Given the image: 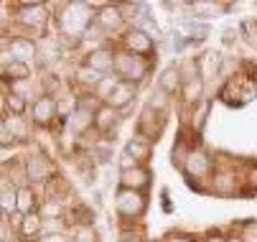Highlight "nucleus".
<instances>
[{"label":"nucleus","instance_id":"nucleus-9","mask_svg":"<svg viewBox=\"0 0 257 242\" xmlns=\"http://www.w3.org/2000/svg\"><path fill=\"white\" fill-rule=\"evenodd\" d=\"M94 21H97V26L104 28V31H115V28L122 26L125 16H122V8H120V6H104V8L97 11Z\"/></svg>","mask_w":257,"mask_h":242},{"label":"nucleus","instance_id":"nucleus-11","mask_svg":"<svg viewBox=\"0 0 257 242\" xmlns=\"http://www.w3.org/2000/svg\"><path fill=\"white\" fill-rule=\"evenodd\" d=\"M125 46H127L130 54L143 56V54H151L153 51V39L145 31H130L127 36H125Z\"/></svg>","mask_w":257,"mask_h":242},{"label":"nucleus","instance_id":"nucleus-12","mask_svg":"<svg viewBox=\"0 0 257 242\" xmlns=\"http://www.w3.org/2000/svg\"><path fill=\"white\" fill-rule=\"evenodd\" d=\"M115 54L109 51V49H97V51H92L89 56H87V66H92V69H97V72L102 74V72H112L115 69Z\"/></svg>","mask_w":257,"mask_h":242},{"label":"nucleus","instance_id":"nucleus-29","mask_svg":"<svg viewBox=\"0 0 257 242\" xmlns=\"http://www.w3.org/2000/svg\"><path fill=\"white\" fill-rule=\"evenodd\" d=\"M138 166H140V163H138L130 153H122V156H120V171H133V168H138Z\"/></svg>","mask_w":257,"mask_h":242},{"label":"nucleus","instance_id":"nucleus-20","mask_svg":"<svg viewBox=\"0 0 257 242\" xmlns=\"http://www.w3.org/2000/svg\"><path fill=\"white\" fill-rule=\"evenodd\" d=\"M3 130H8L13 138H26V133H28V128H26V123L21 120V115H6Z\"/></svg>","mask_w":257,"mask_h":242},{"label":"nucleus","instance_id":"nucleus-30","mask_svg":"<svg viewBox=\"0 0 257 242\" xmlns=\"http://www.w3.org/2000/svg\"><path fill=\"white\" fill-rule=\"evenodd\" d=\"M44 214H46V217H51V214H56V217H59V214H61L59 201H46V204H44Z\"/></svg>","mask_w":257,"mask_h":242},{"label":"nucleus","instance_id":"nucleus-5","mask_svg":"<svg viewBox=\"0 0 257 242\" xmlns=\"http://www.w3.org/2000/svg\"><path fill=\"white\" fill-rule=\"evenodd\" d=\"M18 21L23 26H28V28H44L46 21H49V13L44 11L41 3H26V6H21Z\"/></svg>","mask_w":257,"mask_h":242},{"label":"nucleus","instance_id":"nucleus-36","mask_svg":"<svg viewBox=\"0 0 257 242\" xmlns=\"http://www.w3.org/2000/svg\"><path fill=\"white\" fill-rule=\"evenodd\" d=\"M252 79H254V82H257V69H254V72H252Z\"/></svg>","mask_w":257,"mask_h":242},{"label":"nucleus","instance_id":"nucleus-10","mask_svg":"<svg viewBox=\"0 0 257 242\" xmlns=\"http://www.w3.org/2000/svg\"><path fill=\"white\" fill-rule=\"evenodd\" d=\"M54 115H59V112H56V99H54V97L44 94V97H39V99L33 102V120L39 123V125H49Z\"/></svg>","mask_w":257,"mask_h":242},{"label":"nucleus","instance_id":"nucleus-15","mask_svg":"<svg viewBox=\"0 0 257 242\" xmlns=\"http://www.w3.org/2000/svg\"><path fill=\"white\" fill-rule=\"evenodd\" d=\"M209 166H211V163H209V158H206L201 151H199V153L191 151L189 158H186V166H183V168H186L191 176H206V174H209Z\"/></svg>","mask_w":257,"mask_h":242},{"label":"nucleus","instance_id":"nucleus-34","mask_svg":"<svg viewBox=\"0 0 257 242\" xmlns=\"http://www.w3.org/2000/svg\"><path fill=\"white\" fill-rule=\"evenodd\" d=\"M166 242H189V239H186V237H168Z\"/></svg>","mask_w":257,"mask_h":242},{"label":"nucleus","instance_id":"nucleus-22","mask_svg":"<svg viewBox=\"0 0 257 242\" xmlns=\"http://www.w3.org/2000/svg\"><path fill=\"white\" fill-rule=\"evenodd\" d=\"M3 107L11 110L13 115H23V110H26V97L18 94V92H11V94L3 97Z\"/></svg>","mask_w":257,"mask_h":242},{"label":"nucleus","instance_id":"nucleus-23","mask_svg":"<svg viewBox=\"0 0 257 242\" xmlns=\"http://www.w3.org/2000/svg\"><path fill=\"white\" fill-rule=\"evenodd\" d=\"M77 79H79L82 84H92V87L97 89V87H99V82H102L104 77L97 72V69H92V66H87V64H84V66L79 69V72H77Z\"/></svg>","mask_w":257,"mask_h":242},{"label":"nucleus","instance_id":"nucleus-31","mask_svg":"<svg viewBox=\"0 0 257 242\" xmlns=\"http://www.w3.org/2000/svg\"><path fill=\"white\" fill-rule=\"evenodd\" d=\"M244 242H257V222H254V224H247V229H244Z\"/></svg>","mask_w":257,"mask_h":242},{"label":"nucleus","instance_id":"nucleus-14","mask_svg":"<svg viewBox=\"0 0 257 242\" xmlns=\"http://www.w3.org/2000/svg\"><path fill=\"white\" fill-rule=\"evenodd\" d=\"M125 153H130L138 163L148 161L151 158V141H148V138H143V135H138V138H133V141H127Z\"/></svg>","mask_w":257,"mask_h":242},{"label":"nucleus","instance_id":"nucleus-19","mask_svg":"<svg viewBox=\"0 0 257 242\" xmlns=\"http://www.w3.org/2000/svg\"><path fill=\"white\" fill-rule=\"evenodd\" d=\"M201 89H204V84H201L199 77H189L186 82H183V87H181L183 99H186V102H196L201 97Z\"/></svg>","mask_w":257,"mask_h":242},{"label":"nucleus","instance_id":"nucleus-26","mask_svg":"<svg viewBox=\"0 0 257 242\" xmlns=\"http://www.w3.org/2000/svg\"><path fill=\"white\" fill-rule=\"evenodd\" d=\"M71 234H74V239H77V242H94V237H97V234H94V229H92L89 224H77Z\"/></svg>","mask_w":257,"mask_h":242},{"label":"nucleus","instance_id":"nucleus-24","mask_svg":"<svg viewBox=\"0 0 257 242\" xmlns=\"http://www.w3.org/2000/svg\"><path fill=\"white\" fill-rule=\"evenodd\" d=\"M44 229V219H41V214H26V219H23V224H21V232L23 234H39Z\"/></svg>","mask_w":257,"mask_h":242},{"label":"nucleus","instance_id":"nucleus-1","mask_svg":"<svg viewBox=\"0 0 257 242\" xmlns=\"http://www.w3.org/2000/svg\"><path fill=\"white\" fill-rule=\"evenodd\" d=\"M115 72H117V77H122L125 82L138 84L140 79H145V74H148V64H145L143 56L127 51V54H117V59H115Z\"/></svg>","mask_w":257,"mask_h":242},{"label":"nucleus","instance_id":"nucleus-35","mask_svg":"<svg viewBox=\"0 0 257 242\" xmlns=\"http://www.w3.org/2000/svg\"><path fill=\"white\" fill-rule=\"evenodd\" d=\"M206 242H227V239H224V237H216V234H214V237H209Z\"/></svg>","mask_w":257,"mask_h":242},{"label":"nucleus","instance_id":"nucleus-4","mask_svg":"<svg viewBox=\"0 0 257 242\" xmlns=\"http://www.w3.org/2000/svg\"><path fill=\"white\" fill-rule=\"evenodd\" d=\"M6 54H3V66H8L11 64V59L13 61H23V64H28V59L31 56H36V46H33V41H28V39H13L11 44L6 41Z\"/></svg>","mask_w":257,"mask_h":242},{"label":"nucleus","instance_id":"nucleus-21","mask_svg":"<svg viewBox=\"0 0 257 242\" xmlns=\"http://www.w3.org/2000/svg\"><path fill=\"white\" fill-rule=\"evenodd\" d=\"M3 72H6L8 77H13L16 82H26V79L31 77V66L23 64V61H11L8 66H3Z\"/></svg>","mask_w":257,"mask_h":242},{"label":"nucleus","instance_id":"nucleus-3","mask_svg":"<svg viewBox=\"0 0 257 242\" xmlns=\"http://www.w3.org/2000/svg\"><path fill=\"white\" fill-rule=\"evenodd\" d=\"M117 212L122 217H140L145 209V196L140 191H130V189H120L117 194Z\"/></svg>","mask_w":257,"mask_h":242},{"label":"nucleus","instance_id":"nucleus-7","mask_svg":"<svg viewBox=\"0 0 257 242\" xmlns=\"http://www.w3.org/2000/svg\"><path fill=\"white\" fill-rule=\"evenodd\" d=\"M138 94V84H133V82H125V79H120V84L115 87V92L109 94V99L104 102V105H109V107H115V110H122V107H127L130 102H133V97Z\"/></svg>","mask_w":257,"mask_h":242},{"label":"nucleus","instance_id":"nucleus-6","mask_svg":"<svg viewBox=\"0 0 257 242\" xmlns=\"http://www.w3.org/2000/svg\"><path fill=\"white\" fill-rule=\"evenodd\" d=\"M151 184V174L143 166L133 168V171H122L120 174V189H130V191H143Z\"/></svg>","mask_w":257,"mask_h":242},{"label":"nucleus","instance_id":"nucleus-8","mask_svg":"<svg viewBox=\"0 0 257 242\" xmlns=\"http://www.w3.org/2000/svg\"><path fill=\"white\" fill-rule=\"evenodd\" d=\"M51 174H54V166L44 156H31L26 161V176L31 181H49Z\"/></svg>","mask_w":257,"mask_h":242},{"label":"nucleus","instance_id":"nucleus-32","mask_svg":"<svg viewBox=\"0 0 257 242\" xmlns=\"http://www.w3.org/2000/svg\"><path fill=\"white\" fill-rule=\"evenodd\" d=\"M206 110H209V105H201V110H199V115L194 112V128H196V130L201 128V123H204V115H206Z\"/></svg>","mask_w":257,"mask_h":242},{"label":"nucleus","instance_id":"nucleus-25","mask_svg":"<svg viewBox=\"0 0 257 242\" xmlns=\"http://www.w3.org/2000/svg\"><path fill=\"white\" fill-rule=\"evenodd\" d=\"M214 191H219V194H229V191H234V176H229V174L214 176Z\"/></svg>","mask_w":257,"mask_h":242},{"label":"nucleus","instance_id":"nucleus-33","mask_svg":"<svg viewBox=\"0 0 257 242\" xmlns=\"http://www.w3.org/2000/svg\"><path fill=\"white\" fill-rule=\"evenodd\" d=\"M41 242H69V239H66V234H61V232H54V234H46Z\"/></svg>","mask_w":257,"mask_h":242},{"label":"nucleus","instance_id":"nucleus-18","mask_svg":"<svg viewBox=\"0 0 257 242\" xmlns=\"http://www.w3.org/2000/svg\"><path fill=\"white\" fill-rule=\"evenodd\" d=\"M33 209H36V194H33V189L21 186L18 189V212L21 214H33Z\"/></svg>","mask_w":257,"mask_h":242},{"label":"nucleus","instance_id":"nucleus-27","mask_svg":"<svg viewBox=\"0 0 257 242\" xmlns=\"http://www.w3.org/2000/svg\"><path fill=\"white\" fill-rule=\"evenodd\" d=\"M191 8H194V13H196V16H204V18H206L209 13L219 11V6H214V3H194Z\"/></svg>","mask_w":257,"mask_h":242},{"label":"nucleus","instance_id":"nucleus-37","mask_svg":"<svg viewBox=\"0 0 257 242\" xmlns=\"http://www.w3.org/2000/svg\"><path fill=\"white\" fill-rule=\"evenodd\" d=\"M130 242H138V239H130Z\"/></svg>","mask_w":257,"mask_h":242},{"label":"nucleus","instance_id":"nucleus-28","mask_svg":"<svg viewBox=\"0 0 257 242\" xmlns=\"http://www.w3.org/2000/svg\"><path fill=\"white\" fill-rule=\"evenodd\" d=\"M166 94H168V92H163V89H158V92L153 94V99H151V107H153L156 112H161V110L166 107Z\"/></svg>","mask_w":257,"mask_h":242},{"label":"nucleus","instance_id":"nucleus-16","mask_svg":"<svg viewBox=\"0 0 257 242\" xmlns=\"http://www.w3.org/2000/svg\"><path fill=\"white\" fill-rule=\"evenodd\" d=\"M69 125H71V130H74V133H84L87 128L94 125V112L79 107V110H74V115L69 117Z\"/></svg>","mask_w":257,"mask_h":242},{"label":"nucleus","instance_id":"nucleus-13","mask_svg":"<svg viewBox=\"0 0 257 242\" xmlns=\"http://www.w3.org/2000/svg\"><path fill=\"white\" fill-rule=\"evenodd\" d=\"M117 110L115 107H109V105H99L97 107V112H94V128L97 130H102V133H107V130H112L115 128V123H117Z\"/></svg>","mask_w":257,"mask_h":242},{"label":"nucleus","instance_id":"nucleus-2","mask_svg":"<svg viewBox=\"0 0 257 242\" xmlns=\"http://www.w3.org/2000/svg\"><path fill=\"white\" fill-rule=\"evenodd\" d=\"M89 21H92V16H89V8L84 3L69 6L66 13H61V28L69 33V36H79V33H84Z\"/></svg>","mask_w":257,"mask_h":242},{"label":"nucleus","instance_id":"nucleus-17","mask_svg":"<svg viewBox=\"0 0 257 242\" xmlns=\"http://www.w3.org/2000/svg\"><path fill=\"white\" fill-rule=\"evenodd\" d=\"M178 87H181V69L168 66L166 72H163V77H161V89L168 92V94H173Z\"/></svg>","mask_w":257,"mask_h":242}]
</instances>
